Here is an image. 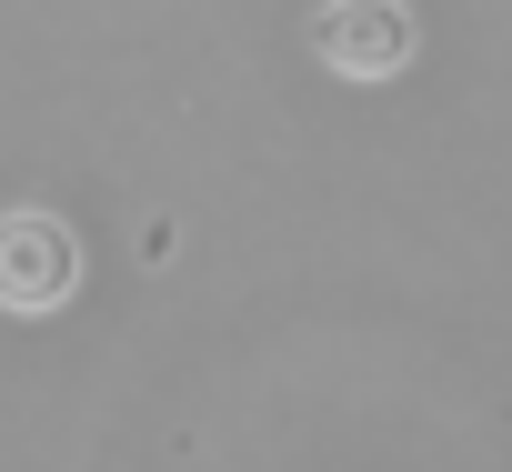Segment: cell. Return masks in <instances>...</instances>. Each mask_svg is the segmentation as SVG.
Here are the masks:
<instances>
[{"label":"cell","mask_w":512,"mask_h":472,"mask_svg":"<svg viewBox=\"0 0 512 472\" xmlns=\"http://www.w3.org/2000/svg\"><path fill=\"white\" fill-rule=\"evenodd\" d=\"M61 292H71V231L41 221V211L0 221V302H11V312H41V302H61Z\"/></svg>","instance_id":"6da1fadb"}]
</instances>
